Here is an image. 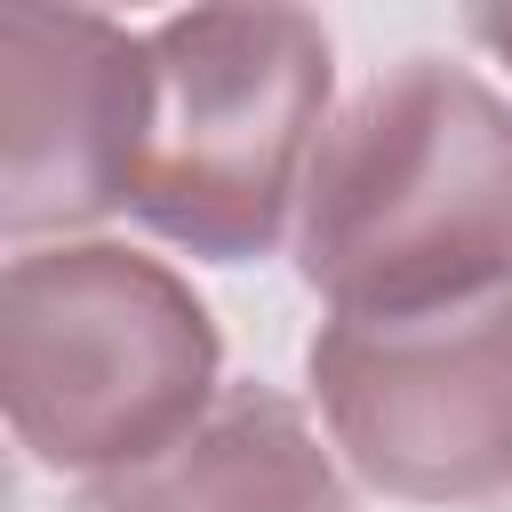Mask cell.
<instances>
[{"label":"cell","instance_id":"obj_1","mask_svg":"<svg viewBox=\"0 0 512 512\" xmlns=\"http://www.w3.org/2000/svg\"><path fill=\"white\" fill-rule=\"evenodd\" d=\"M288 256L344 320L512 288V96L440 48L360 80L312 152Z\"/></svg>","mask_w":512,"mask_h":512},{"label":"cell","instance_id":"obj_7","mask_svg":"<svg viewBox=\"0 0 512 512\" xmlns=\"http://www.w3.org/2000/svg\"><path fill=\"white\" fill-rule=\"evenodd\" d=\"M456 24H464V40H472L488 64H504V72H512V8H464Z\"/></svg>","mask_w":512,"mask_h":512},{"label":"cell","instance_id":"obj_6","mask_svg":"<svg viewBox=\"0 0 512 512\" xmlns=\"http://www.w3.org/2000/svg\"><path fill=\"white\" fill-rule=\"evenodd\" d=\"M64 512H352V472L280 384H224L160 456L80 480Z\"/></svg>","mask_w":512,"mask_h":512},{"label":"cell","instance_id":"obj_3","mask_svg":"<svg viewBox=\"0 0 512 512\" xmlns=\"http://www.w3.org/2000/svg\"><path fill=\"white\" fill-rule=\"evenodd\" d=\"M328 120L336 40L312 8H176L144 24V152L128 216L200 264H256L296 240Z\"/></svg>","mask_w":512,"mask_h":512},{"label":"cell","instance_id":"obj_2","mask_svg":"<svg viewBox=\"0 0 512 512\" xmlns=\"http://www.w3.org/2000/svg\"><path fill=\"white\" fill-rule=\"evenodd\" d=\"M224 392L200 288L128 240L16 248L0 272V408L40 472L104 480L160 456Z\"/></svg>","mask_w":512,"mask_h":512},{"label":"cell","instance_id":"obj_5","mask_svg":"<svg viewBox=\"0 0 512 512\" xmlns=\"http://www.w3.org/2000/svg\"><path fill=\"white\" fill-rule=\"evenodd\" d=\"M144 152V32L104 8H0V232L96 240Z\"/></svg>","mask_w":512,"mask_h":512},{"label":"cell","instance_id":"obj_4","mask_svg":"<svg viewBox=\"0 0 512 512\" xmlns=\"http://www.w3.org/2000/svg\"><path fill=\"white\" fill-rule=\"evenodd\" d=\"M304 392L360 488L440 512L512 496V288L400 320L328 312Z\"/></svg>","mask_w":512,"mask_h":512}]
</instances>
